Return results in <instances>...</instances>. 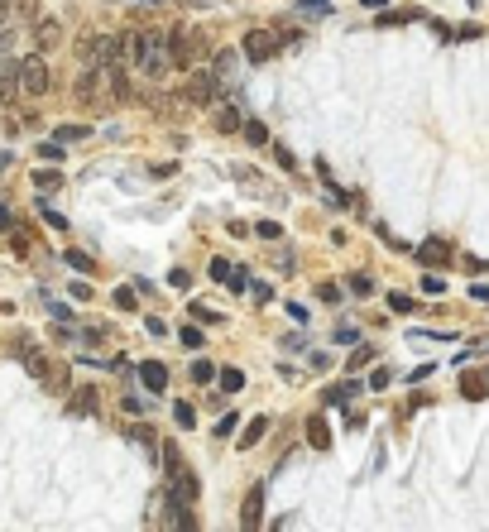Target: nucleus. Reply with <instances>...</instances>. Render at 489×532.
I'll return each mask as SVG.
<instances>
[{
  "label": "nucleus",
  "mask_w": 489,
  "mask_h": 532,
  "mask_svg": "<svg viewBox=\"0 0 489 532\" xmlns=\"http://www.w3.org/2000/svg\"><path fill=\"white\" fill-rule=\"evenodd\" d=\"M355 394H360V384H355V379H346V384H336V389H326V408H346V403L355 398Z\"/></svg>",
  "instance_id": "nucleus-9"
},
{
  "label": "nucleus",
  "mask_w": 489,
  "mask_h": 532,
  "mask_svg": "<svg viewBox=\"0 0 489 532\" xmlns=\"http://www.w3.org/2000/svg\"><path fill=\"white\" fill-rule=\"evenodd\" d=\"M370 360H374V350H370V346H355V355H351V370H365Z\"/></svg>",
  "instance_id": "nucleus-36"
},
{
  "label": "nucleus",
  "mask_w": 489,
  "mask_h": 532,
  "mask_svg": "<svg viewBox=\"0 0 489 532\" xmlns=\"http://www.w3.org/2000/svg\"><path fill=\"white\" fill-rule=\"evenodd\" d=\"M412 307H417V302H412L408 293H389V312H398V317H408Z\"/></svg>",
  "instance_id": "nucleus-28"
},
{
  "label": "nucleus",
  "mask_w": 489,
  "mask_h": 532,
  "mask_svg": "<svg viewBox=\"0 0 489 532\" xmlns=\"http://www.w3.org/2000/svg\"><path fill=\"white\" fill-rule=\"evenodd\" d=\"M15 10H20V15H25L29 25H34V20H39V15H44V10H39V5H34V0H15Z\"/></svg>",
  "instance_id": "nucleus-39"
},
{
  "label": "nucleus",
  "mask_w": 489,
  "mask_h": 532,
  "mask_svg": "<svg viewBox=\"0 0 489 532\" xmlns=\"http://www.w3.org/2000/svg\"><path fill=\"white\" fill-rule=\"evenodd\" d=\"M178 341H183L188 350H202V341H207V336H202L197 326H183V331H178Z\"/></svg>",
  "instance_id": "nucleus-30"
},
{
  "label": "nucleus",
  "mask_w": 489,
  "mask_h": 532,
  "mask_svg": "<svg viewBox=\"0 0 489 532\" xmlns=\"http://www.w3.org/2000/svg\"><path fill=\"white\" fill-rule=\"evenodd\" d=\"M240 53L249 58V63H264V58L278 53V34H273V29H249L240 39Z\"/></svg>",
  "instance_id": "nucleus-5"
},
{
  "label": "nucleus",
  "mask_w": 489,
  "mask_h": 532,
  "mask_svg": "<svg viewBox=\"0 0 489 532\" xmlns=\"http://www.w3.org/2000/svg\"><path fill=\"white\" fill-rule=\"evenodd\" d=\"M192 379H197V384H211V379H216V365H211V360H192Z\"/></svg>",
  "instance_id": "nucleus-26"
},
{
  "label": "nucleus",
  "mask_w": 489,
  "mask_h": 532,
  "mask_svg": "<svg viewBox=\"0 0 489 532\" xmlns=\"http://www.w3.org/2000/svg\"><path fill=\"white\" fill-rule=\"evenodd\" d=\"M10 226H15V221H10V207L0 202V231H10Z\"/></svg>",
  "instance_id": "nucleus-47"
},
{
  "label": "nucleus",
  "mask_w": 489,
  "mask_h": 532,
  "mask_svg": "<svg viewBox=\"0 0 489 532\" xmlns=\"http://www.w3.org/2000/svg\"><path fill=\"white\" fill-rule=\"evenodd\" d=\"M202 48H207V44H202V34H197V29H188V25L168 29V67H183V72H188V67H197V63L207 58Z\"/></svg>",
  "instance_id": "nucleus-2"
},
{
  "label": "nucleus",
  "mask_w": 489,
  "mask_h": 532,
  "mask_svg": "<svg viewBox=\"0 0 489 532\" xmlns=\"http://www.w3.org/2000/svg\"><path fill=\"white\" fill-rule=\"evenodd\" d=\"M58 187H63V173H58V168H34V192L48 197V192H58Z\"/></svg>",
  "instance_id": "nucleus-11"
},
{
  "label": "nucleus",
  "mask_w": 489,
  "mask_h": 532,
  "mask_svg": "<svg viewBox=\"0 0 489 532\" xmlns=\"http://www.w3.org/2000/svg\"><path fill=\"white\" fill-rule=\"evenodd\" d=\"M417 259L422 264H446L451 249H446V240H427V245H417Z\"/></svg>",
  "instance_id": "nucleus-10"
},
{
  "label": "nucleus",
  "mask_w": 489,
  "mask_h": 532,
  "mask_svg": "<svg viewBox=\"0 0 489 532\" xmlns=\"http://www.w3.org/2000/svg\"><path fill=\"white\" fill-rule=\"evenodd\" d=\"M422 293L441 297V293H446V278H441V273H422Z\"/></svg>",
  "instance_id": "nucleus-27"
},
{
  "label": "nucleus",
  "mask_w": 489,
  "mask_h": 532,
  "mask_svg": "<svg viewBox=\"0 0 489 532\" xmlns=\"http://www.w3.org/2000/svg\"><path fill=\"white\" fill-rule=\"evenodd\" d=\"M264 432H269V417H254V422L244 427V436H240V446H244V451H249V446H254V441H259V436H264Z\"/></svg>",
  "instance_id": "nucleus-20"
},
{
  "label": "nucleus",
  "mask_w": 489,
  "mask_h": 532,
  "mask_svg": "<svg viewBox=\"0 0 489 532\" xmlns=\"http://www.w3.org/2000/svg\"><path fill=\"white\" fill-rule=\"evenodd\" d=\"M10 25V5H5V0H0V29Z\"/></svg>",
  "instance_id": "nucleus-48"
},
{
  "label": "nucleus",
  "mask_w": 489,
  "mask_h": 532,
  "mask_svg": "<svg viewBox=\"0 0 489 532\" xmlns=\"http://www.w3.org/2000/svg\"><path fill=\"white\" fill-rule=\"evenodd\" d=\"M259 508H264V484H254L249 489V499H244V508H240V528H259Z\"/></svg>",
  "instance_id": "nucleus-8"
},
{
  "label": "nucleus",
  "mask_w": 489,
  "mask_h": 532,
  "mask_svg": "<svg viewBox=\"0 0 489 532\" xmlns=\"http://www.w3.org/2000/svg\"><path fill=\"white\" fill-rule=\"evenodd\" d=\"M288 317H293V321H302V326H307V317H312V312H307L302 302H288Z\"/></svg>",
  "instance_id": "nucleus-43"
},
{
  "label": "nucleus",
  "mask_w": 489,
  "mask_h": 532,
  "mask_svg": "<svg viewBox=\"0 0 489 532\" xmlns=\"http://www.w3.org/2000/svg\"><path fill=\"white\" fill-rule=\"evenodd\" d=\"M173 422H178V427H192V422H197V413H192L188 403H178V408H173Z\"/></svg>",
  "instance_id": "nucleus-37"
},
{
  "label": "nucleus",
  "mask_w": 489,
  "mask_h": 532,
  "mask_svg": "<svg viewBox=\"0 0 489 532\" xmlns=\"http://www.w3.org/2000/svg\"><path fill=\"white\" fill-rule=\"evenodd\" d=\"M307 341H302V331H293V336H283V350H302Z\"/></svg>",
  "instance_id": "nucleus-45"
},
{
  "label": "nucleus",
  "mask_w": 489,
  "mask_h": 532,
  "mask_svg": "<svg viewBox=\"0 0 489 532\" xmlns=\"http://www.w3.org/2000/svg\"><path fill=\"white\" fill-rule=\"evenodd\" d=\"M130 67L149 82H159L168 72V34L163 29H139V48L130 58Z\"/></svg>",
  "instance_id": "nucleus-1"
},
{
  "label": "nucleus",
  "mask_w": 489,
  "mask_h": 532,
  "mask_svg": "<svg viewBox=\"0 0 489 532\" xmlns=\"http://www.w3.org/2000/svg\"><path fill=\"white\" fill-rule=\"evenodd\" d=\"M360 5H365V10H384L389 0H360Z\"/></svg>",
  "instance_id": "nucleus-49"
},
{
  "label": "nucleus",
  "mask_w": 489,
  "mask_h": 532,
  "mask_svg": "<svg viewBox=\"0 0 489 532\" xmlns=\"http://www.w3.org/2000/svg\"><path fill=\"white\" fill-rule=\"evenodd\" d=\"M230 268H235V264H226V259H211V278H216L221 288L230 283Z\"/></svg>",
  "instance_id": "nucleus-33"
},
{
  "label": "nucleus",
  "mask_w": 489,
  "mask_h": 532,
  "mask_svg": "<svg viewBox=\"0 0 489 532\" xmlns=\"http://www.w3.org/2000/svg\"><path fill=\"white\" fill-rule=\"evenodd\" d=\"M188 312H192V317H197V321H207V326H221V321H226V317H221V312H216V307H207V302H192Z\"/></svg>",
  "instance_id": "nucleus-22"
},
{
  "label": "nucleus",
  "mask_w": 489,
  "mask_h": 532,
  "mask_svg": "<svg viewBox=\"0 0 489 532\" xmlns=\"http://www.w3.org/2000/svg\"><path fill=\"white\" fill-rule=\"evenodd\" d=\"M211 72H216V82H226L230 72H235V48H221L216 63H211Z\"/></svg>",
  "instance_id": "nucleus-17"
},
{
  "label": "nucleus",
  "mask_w": 489,
  "mask_h": 532,
  "mask_svg": "<svg viewBox=\"0 0 489 532\" xmlns=\"http://www.w3.org/2000/svg\"><path fill=\"white\" fill-rule=\"evenodd\" d=\"M39 154H44V159H58V154H63V144H58V139H48V144H39Z\"/></svg>",
  "instance_id": "nucleus-44"
},
{
  "label": "nucleus",
  "mask_w": 489,
  "mask_h": 532,
  "mask_svg": "<svg viewBox=\"0 0 489 532\" xmlns=\"http://www.w3.org/2000/svg\"><path fill=\"white\" fill-rule=\"evenodd\" d=\"M58 44H63V25H58L53 15H39V20H34V48H39V53H53Z\"/></svg>",
  "instance_id": "nucleus-6"
},
{
  "label": "nucleus",
  "mask_w": 489,
  "mask_h": 532,
  "mask_svg": "<svg viewBox=\"0 0 489 532\" xmlns=\"http://www.w3.org/2000/svg\"><path fill=\"white\" fill-rule=\"evenodd\" d=\"M216 72H211V67H202V63H197V67H188V86H183V101H188V106H211V96H216Z\"/></svg>",
  "instance_id": "nucleus-4"
},
{
  "label": "nucleus",
  "mask_w": 489,
  "mask_h": 532,
  "mask_svg": "<svg viewBox=\"0 0 489 532\" xmlns=\"http://www.w3.org/2000/svg\"><path fill=\"white\" fill-rule=\"evenodd\" d=\"M470 297L475 302H489V283H470Z\"/></svg>",
  "instance_id": "nucleus-46"
},
{
  "label": "nucleus",
  "mask_w": 489,
  "mask_h": 532,
  "mask_svg": "<svg viewBox=\"0 0 489 532\" xmlns=\"http://www.w3.org/2000/svg\"><path fill=\"white\" fill-rule=\"evenodd\" d=\"M240 130H244V139H249L254 149H264V144H269V130H264L259 120H240Z\"/></svg>",
  "instance_id": "nucleus-19"
},
{
  "label": "nucleus",
  "mask_w": 489,
  "mask_h": 532,
  "mask_svg": "<svg viewBox=\"0 0 489 532\" xmlns=\"http://www.w3.org/2000/svg\"><path fill=\"white\" fill-rule=\"evenodd\" d=\"M307 441H312L317 451H326V446H331V432H326L322 417H312V422H307Z\"/></svg>",
  "instance_id": "nucleus-15"
},
{
  "label": "nucleus",
  "mask_w": 489,
  "mask_h": 532,
  "mask_svg": "<svg viewBox=\"0 0 489 532\" xmlns=\"http://www.w3.org/2000/svg\"><path fill=\"white\" fill-rule=\"evenodd\" d=\"M168 283H173V288H188L192 273H188V268H173V273H168Z\"/></svg>",
  "instance_id": "nucleus-42"
},
{
  "label": "nucleus",
  "mask_w": 489,
  "mask_h": 532,
  "mask_svg": "<svg viewBox=\"0 0 489 532\" xmlns=\"http://www.w3.org/2000/svg\"><path fill=\"white\" fill-rule=\"evenodd\" d=\"M139 379H144L149 394H163V389H168V370H163V360H144V365H139Z\"/></svg>",
  "instance_id": "nucleus-7"
},
{
  "label": "nucleus",
  "mask_w": 489,
  "mask_h": 532,
  "mask_svg": "<svg viewBox=\"0 0 489 532\" xmlns=\"http://www.w3.org/2000/svg\"><path fill=\"white\" fill-rule=\"evenodd\" d=\"M461 394L470 403H480V398H489V384L480 379V374H461Z\"/></svg>",
  "instance_id": "nucleus-12"
},
{
  "label": "nucleus",
  "mask_w": 489,
  "mask_h": 532,
  "mask_svg": "<svg viewBox=\"0 0 489 532\" xmlns=\"http://www.w3.org/2000/svg\"><path fill=\"white\" fill-rule=\"evenodd\" d=\"M302 15H331V0H298Z\"/></svg>",
  "instance_id": "nucleus-32"
},
{
  "label": "nucleus",
  "mask_w": 489,
  "mask_h": 532,
  "mask_svg": "<svg viewBox=\"0 0 489 532\" xmlns=\"http://www.w3.org/2000/svg\"><path fill=\"white\" fill-rule=\"evenodd\" d=\"M408 20H417V10H393V15H379V25H408Z\"/></svg>",
  "instance_id": "nucleus-35"
},
{
  "label": "nucleus",
  "mask_w": 489,
  "mask_h": 532,
  "mask_svg": "<svg viewBox=\"0 0 489 532\" xmlns=\"http://www.w3.org/2000/svg\"><path fill=\"white\" fill-rule=\"evenodd\" d=\"M39 216H44V226H53V231H67V216H63V212H53L48 202H39Z\"/></svg>",
  "instance_id": "nucleus-24"
},
{
  "label": "nucleus",
  "mask_w": 489,
  "mask_h": 532,
  "mask_svg": "<svg viewBox=\"0 0 489 532\" xmlns=\"http://www.w3.org/2000/svg\"><path fill=\"white\" fill-rule=\"evenodd\" d=\"M254 235H259V240H283V226H278V221H259Z\"/></svg>",
  "instance_id": "nucleus-31"
},
{
  "label": "nucleus",
  "mask_w": 489,
  "mask_h": 532,
  "mask_svg": "<svg viewBox=\"0 0 489 532\" xmlns=\"http://www.w3.org/2000/svg\"><path fill=\"white\" fill-rule=\"evenodd\" d=\"M20 350H25V346H20ZM25 370L34 374V379H44V384H48V360H44L39 350H25Z\"/></svg>",
  "instance_id": "nucleus-14"
},
{
  "label": "nucleus",
  "mask_w": 489,
  "mask_h": 532,
  "mask_svg": "<svg viewBox=\"0 0 489 532\" xmlns=\"http://www.w3.org/2000/svg\"><path fill=\"white\" fill-rule=\"evenodd\" d=\"M63 259H67V268H77V273H91V254H82V249H67V254H63Z\"/></svg>",
  "instance_id": "nucleus-25"
},
{
  "label": "nucleus",
  "mask_w": 489,
  "mask_h": 532,
  "mask_svg": "<svg viewBox=\"0 0 489 532\" xmlns=\"http://www.w3.org/2000/svg\"><path fill=\"white\" fill-rule=\"evenodd\" d=\"M86 134H91L86 125H72V120H67V125H58V130H53V139H58V144H77V139H86Z\"/></svg>",
  "instance_id": "nucleus-18"
},
{
  "label": "nucleus",
  "mask_w": 489,
  "mask_h": 532,
  "mask_svg": "<svg viewBox=\"0 0 489 532\" xmlns=\"http://www.w3.org/2000/svg\"><path fill=\"white\" fill-rule=\"evenodd\" d=\"M115 307H120V312H135V307H139L135 288H115Z\"/></svg>",
  "instance_id": "nucleus-29"
},
{
  "label": "nucleus",
  "mask_w": 489,
  "mask_h": 532,
  "mask_svg": "<svg viewBox=\"0 0 489 532\" xmlns=\"http://www.w3.org/2000/svg\"><path fill=\"white\" fill-rule=\"evenodd\" d=\"M216 384H221V394H240V389H244V374L240 370H216Z\"/></svg>",
  "instance_id": "nucleus-16"
},
{
  "label": "nucleus",
  "mask_w": 489,
  "mask_h": 532,
  "mask_svg": "<svg viewBox=\"0 0 489 532\" xmlns=\"http://www.w3.org/2000/svg\"><path fill=\"white\" fill-rule=\"evenodd\" d=\"M77 408H82V413H96V394H91V389H82V394H77Z\"/></svg>",
  "instance_id": "nucleus-41"
},
{
  "label": "nucleus",
  "mask_w": 489,
  "mask_h": 532,
  "mask_svg": "<svg viewBox=\"0 0 489 532\" xmlns=\"http://www.w3.org/2000/svg\"><path fill=\"white\" fill-rule=\"evenodd\" d=\"M346 283H351V293H355V297H374V278H370V273H351Z\"/></svg>",
  "instance_id": "nucleus-21"
},
{
  "label": "nucleus",
  "mask_w": 489,
  "mask_h": 532,
  "mask_svg": "<svg viewBox=\"0 0 489 532\" xmlns=\"http://www.w3.org/2000/svg\"><path fill=\"white\" fill-rule=\"evenodd\" d=\"M130 436H135L139 451H149V460H159V436H154V427H135Z\"/></svg>",
  "instance_id": "nucleus-13"
},
{
  "label": "nucleus",
  "mask_w": 489,
  "mask_h": 532,
  "mask_svg": "<svg viewBox=\"0 0 489 532\" xmlns=\"http://www.w3.org/2000/svg\"><path fill=\"white\" fill-rule=\"evenodd\" d=\"M336 346H360V331L355 326H336Z\"/></svg>",
  "instance_id": "nucleus-34"
},
{
  "label": "nucleus",
  "mask_w": 489,
  "mask_h": 532,
  "mask_svg": "<svg viewBox=\"0 0 489 532\" xmlns=\"http://www.w3.org/2000/svg\"><path fill=\"white\" fill-rule=\"evenodd\" d=\"M273 163H278V168H288V173H293V168H298V163H293V154H288V149H283V144H273Z\"/></svg>",
  "instance_id": "nucleus-38"
},
{
  "label": "nucleus",
  "mask_w": 489,
  "mask_h": 532,
  "mask_svg": "<svg viewBox=\"0 0 489 532\" xmlns=\"http://www.w3.org/2000/svg\"><path fill=\"white\" fill-rule=\"evenodd\" d=\"M235 427H240V417H235V413H226V417H221V422H216V436H230Z\"/></svg>",
  "instance_id": "nucleus-40"
},
{
  "label": "nucleus",
  "mask_w": 489,
  "mask_h": 532,
  "mask_svg": "<svg viewBox=\"0 0 489 532\" xmlns=\"http://www.w3.org/2000/svg\"><path fill=\"white\" fill-rule=\"evenodd\" d=\"M15 86H20L25 101H39V96L48 91V63H44V53L15 58Z\"/></svg>",
  "instance_id": "nucleus-3"
},
{
  "label": "nucleus",
  "mask_w": 489,
  "mask_h": 532,
  "mask_svg": "<svg viewBox=\"0 0 489 532\" xmlns=\"http://www.w3.org/2000/svg\"><path fill=\"white\" fill-rule=\"evenodd\" d=\"M216 125H221L226 134H230V130H240V110H235V106H221V110H216Z\"/></svg>",
  "instance_id": "nucleus-23"
}]
</instances>
